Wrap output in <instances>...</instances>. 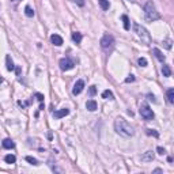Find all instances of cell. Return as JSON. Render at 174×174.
<instances>
[{"label":"cell","instance_id":"cell-1","mask_svg":"<svg viewBox=\"0 0 174 174\" xmlns=\"http://www.w3.org/2000/svg\"><path fill=\"white\" fill-rule=\"evenodd\" d=\"M114 129H116V132L118 133V135L124 136V137H131V136H133V128L128 124V121L126 120H124L123 117H118V118H116V121H114Z\"/></svg>","mask_w":174,"mask_h":174},{"label":"cell","instance_id":"cell-2","mask_svg":"<svg viewBox=\"0 0 174 174\" xmlns=\"http://www.w3.org/2000/svg\"><path fill=\"white\" fill-rule=\"evenodd\" d=\"M133 29H135V33L137 34V37L142 39V42H144L145 45H148L150 42H151V36H150V33L145 30V27H143V26L139 25V23H133Z\"/></svg>","mask_w":174,"mask_h":174},{"label":"cell","instance_id":"cell-3","mask_svg":"<svg viewBox=\"0 0 174 174\" xmlns=\"http://www.w3.org/2000/svg\"><path fill=\"white\" fill-rule=\"evenodd\" d=\"M144 15H145V19L147 20H156L161 18V15L158 14V11L155 10L154 4L151 1H147L144 6Z\"/></svg>","mask_w":174,"mask_h":174},{"label":"cell","instance_id":"cell-4","mask_svg":"<svg viewBox=\"0 0 174 174\" xmlns=\"http://www.w3.org/2000/svg\"><path fill=\"white\" fill-rule=\"evenodd\" d=\"M139 112H140V114H142L143 118L147 120V121L152 120V118H154V116H155L154 112H152V109L148 106V105H147V103H143L142 106H140V110H139Z\"/></svg>","mask_w":174,"mask_h":174},{"label":"cell","instance_id":"cell-5","mask_svg":"<svg viewBox=\"0 0 174 174\" xmlns=\"http://www.w3.org/2000/svg\"><path fill=\"white\" fill-rule=\"evenodd\" d=\"M58 64H60V68H61L63 71H69V69H72V68L75 67L74 60H72V58H69V57H64V58H61Z\"/></svg>","mask_w":174,"mask_h":174},{"label":"cell","instance_id":"cell-6","mask_svg":"<svg viewBox=\"0 0 174 174\" xmlns=\"http://www.w3.org/2000/svg\"><path fill=\"white\" fill-rule=\"evenodd\" d=\"M99 44L103 49H109V48H112L113 44H114V38H113L112 36H109V34H106V36H103L102 38H101Z\"/></svg>","mask_w":174,"mask_h":174},{"label":"cell","instance_id":"cell-7","mask_svg":"<svg viewBox=\"0 0 174 174\" xmlns=\"http://www.w3.org/2000/svg\"><path fill=\"white\" fill-rule=\"evenodd\" d=\"M83 88H84V82L82 80V79H79V80H76V83L74 84L72 94H74V95H79V94L83 91Z\"/></svg>","mask_w":174,"mask_h":174},{"label":"cell","instance_id":"cell-8","mask_svg":"<svg viewBox=\"0 0 174 174\" xmlns=\"http://www.w3.org/2000/svg\"><path fill=\"white\" fill-rule=\"evenodd\" d=\"M67 114H69V110L65 107V109H60L57 110V112L53 113V116H55V118H63V117H65Z\"/></svg>","mask_w":174,"mask_h":174},{"label":"cell","instance_id":"cell-9","mask_svg":"<svg viewBox=\"0 0 174 174\" xmlns=\"http://www.w3.org/2000/svg\"><path fill=\"white\" fill-rule=\"evenodd\" d=\"M50 41H52V44H53V45H56V46L63 45V38L58 36V34H53V36L50 37Z\"/></svg>","mask_w":174,"mask_h":174},{"label":"cell","instance_id":"cell-10","mask_svg":"<svg viewBox=\"0 0 174 174\" xmlns=\"http://www.w3.org/2000/svg\"><path fill=\"white\" fill-rule=\"evenodd\" d=\"M86 107H87V110H90V112H94V110H97L98 109V105H97V102L94 99H88L86 102Z\"/></svg>","mask_w":174,"mask_h":174},{"label":"cell","instance_id":"cell-11","mask_svg":"<svg viewBox=\"0 0 174 174\" xmlns=\"http://www.w3.org/2000/svg\"><path fill=\"white\" fill-rule=\"evenodd\" d=\"M1 144H3V148H6V150H11L15 147V143H14L11 139H4Z\"/></svg>","mask_w":174,"mask_h":174},{"label":"cell","instance_id":"cell-12","mask_svg":"<svg viewBox=\"0 0 174 174\" xmlns=\"http://www.w3.org/2000/svg\"><path fill=\"white\" fill-rule=\"evenodd\" d=\"M152 53H154V55H155V57L158 58L159 61H162V63L164 61V55L162 53L161 50H159L158 48H154V49H152Z\"/></svg>","mask_w":174,"mask_h":174},{"label":"cell","instance_id":"cell-13","mask_svg":"<svg viewBox=\"0 0 174 174\" xmlns=\"http://www.w3.org/2000/svg\"><path fill=\"white\" fill-rule=\"evenodd\" d=\"M142 161H144V162H151V161H154V152L152 151H147L144 155L142 156Z\"/></svg>","mask_w":174,"mask_h":174},{"label":"cell","instance_id":"cell-14","mask_svg":"<svg viewBox=\"0 0 174 174\" xmlns=\"http://www.w3.org/2000/svg\"><path fill=\"white\" fill-rule=\"evenodd\" d=\"M6 63H7V69H8V71H14V69H15V65H14V63H12V60H11V56L10 55L6 56Z\"/></svg>","mask_w":174,"mask_h":174},{"label":"cell","instance_id":"cell-15","mask_svg":"<svg viewBox=\"0 0 174 174\" xmlns=\"http://www.w3.org/2000/svg\"><path fill=\"white\" fill-rule=\"evenodd\" d=\"M98 3H99L101 8H102L103 11L109 10V7H110V3H109V0H98Z\"/></svg>","mask_w":174,"mask_h":174},{"label":"cell","instance_id":"cell-16","mask_svg":"<svg viewBox=\"0 0 174 174\" xmlns=\"http://www.w3.org/2000/svg\"><path fill=\"white\" fill-rule=\"evenodd\" d=\"M162 74H163V76H166V77L171 76V69L167 64H164L163 67H162Z\"/></svg>","mask_w":174,"mask_h":174},{"label":"cell","instance_id":"cell-17","mask_svg":"<svg viewBox=\"0 0 174 174\" xmlns=\"http://www.w3.org/2000/svg\"><path fill=\"white\" fill-rule=\"evenodd\" d=\"M4 161H6V163L12 164V163H15V162H16V158H15V155L8 154V155H6V156H4Z\"/></svg>","mask_w":174,"mask_h":174},{"label":"cell","instance_id":"cell-18","mask_svg":"<svg viewBox=\"0 0 174 174\" xmlns=\"http://www.w3.org/2000/svg\"><path fill=\"white\" fill-rule=\"evenodd\" d=\"M102 98H105V99H114V95H113V93L110 90H105L102 93Z\"/></svg>","mask_w":174,"mask_h":174},{"label":"cell","instance_id":"cell-19","mask_svg":"<svg viewBox=\"0 0 174 174\" xmlns=\"http://www.w3.org/2000/svg\"><path fill=\"white\" fill-rule=\"evenodd\" d=\"M82 38H83V37H82V34H80V33L75 31L74 34H72V39H74V41L76 42V44H80V42H82Z\"/></svg>","mask_w":174,"mask_h":174},{"label":"cell","instance_id":"cell-20","mask_svg":"<svg viewBox=\"0 0 174 174\" xmlns=\"http://www.w3.org/2000/svg\"><path fill=\"white\" fill-rule=\"evenodd\" d=\"M167 101L170 103H174V88H169L167 90Z\"/></svg>","mask_w":174,"mask_h":174},{"label":"cell","instance_id":"cell-21","mask_svg":"<svg viewBox=\"0 0 174 174\" xmlns=\"http://www.w3.org/2000/svg\"><path fill=\"white\" fill-rule=\"evenodd\" d=\"M25 14H26V16L31 18V16H34V10H33L30 6H26L25 7Z\"/></svg>","mask_w":174,"mask_h":174},{"label":"cell","instance_id":"cell-22","mask_svg":"<svg viewBox=\"0 0 174 174\" xmlns=\"http://www.w3.org/2000/svg\"><path fill=\"white\" fill-rule=\"evenodd\" d=\"M121 19H123V22H124V29L129 30V18L126 15H123L121 16Z\"/></svg>","mask_w":174,"mask_h":174},{"label":"cell","instance_id":"cell-23","mask_svg":"<svg viewBox=\"0 0 174 174\" xmlns=\"http://www.w3.org/2000/svg\"><path fill=\"white\" fill-rule=\"evenodd\" d=\"M26 161L29 162V163L34 164V166H37V164H38V161H37L36 158H33V156H26Z\"/></svg>","mask_w":174,"mask_h":174},{"label":"cell","instance_id":"cell-24","mask_svg":"<svg viewBox=\"0 0 174 174\" xmlns=\"http://www.w3.org/2000/svg\"><path fill=\"white\" fill-rule=\"evenodd\" d=\"M137 63H139L140 67H147V58H144V57H140Z\"/></svg>","mask_w":174,"mask_h":174},{"label":"cell","instance_id":"cell-25","mask_svg":"<svg viewBox=\"0 0 174 174\" xmlns=\"http://www.w3.org/2000/svg\"><path fill=\"white\" fill-rule=\"evenodd\" d=\"M147 135H154L155 136V137H158V132H155V131H154V129H147Z\"/></svg>","mask_w":174,"mask_h":174},{"label":"cell","instance_id":"cell-26","mask_svg":"<svg viewBox=\"0 0 174 174\" xmlns=\"http://www.w3.org/2000/svg\"><path fill=\"white\" fill-rule=\"evenodd\" d=\"M95 93H97V88H95V86H91L90 87V95H95Z\"/></svg>","mask_w":174,"mask_h":174},{"label":"cell","instance_id":"cell-27","mask_svg":"<svg viewBox=\"0 0 174 174\" xmlns=\"http://www.w3.org/2000/svg\"><path fill=\"white\" fill-rule=\"evenodd\" d=\"M36 97H37V99H38L39 102H42V101H44V95H42V94L37 93V94H36Z\"/></svg>","mask_w":174,"mask_h":174},{"label":"cell","instance_id":"cell-28","mask_svg":"<svg viewBox=\"0 0 174 174\" xmlns=\"http://www.w3.org/2000/svg\"><path fill=\"white\" fill-rule=\"evenodd\" d=\"M133 80H135V76H133V75H129V77H126V79H125L126 83H129V82H133Z\"/></svg>","mask_w":174,"mask_h":174},{"label":"cell","instance_id":"cell-29","mask_svg":"<svg viewBox=\"0 0 174 174\" xmlns=\"http://www.w3.org/2000/svg\"><path fill=\"white\" fill-rule=\"evenodd\" d=\"M156 151H158V154H161V155H163L164 152H166V151H164V148H162V147H158V148H156Z\"/></svg>","mask_w":174,"mask_h":174},{"label":"cell","instance_id":"cell-30","mask_svg":"<svg viewBox=\"0 0 174 174\" xmlns=\"http://www.w3.org/2000/svg\"><path fill=\"white\" fill-rule=\"evenodd\" d=\"M18 103H19V105H20V106H22V107L27 106V103H26V102H20V101H19V102H18Z\"/></svg>","mask_w":174,"mask_h":174},{"label":"cell","instance_id":"cell-31","mask_svg":"<svg viewBox=\"0 0 174 174\" xmlns=\"http://www.w3.org/2000/svg\"><path fill=\"white\" fill-rule=\"evenodd\" d=\"M75 1H76V3H79V4H80V6H83V1H82V0H75Z\"/></svg>","mask_w":174,"mask_h":174},{"label":"cell","instance_id":"cell-32","mask_svg":"<svg viewBox=\"0 0 174 174\" xmlns=\"http://www.w3.org/2000/svg\"><path fill=\"white\" fill-rule=\"evenodd\" d=\"M148 99H151V101H155V99H154V95H148Z\"/></svg>","mask_w":174,"mask_h":174},{"label":"cell","instance_id":"cell-33","mask_svg":"<svg viewBox=\"0 0 174 174\" xmlns=\"http://www.w3.org/2000/svg\"><path fill=\"white\" fill-rule=\"evenodd\" d=\"M0 83H3V77L0 76Z\"/></svg>","mask_w":174,"mask_h":174}]
</instances>
